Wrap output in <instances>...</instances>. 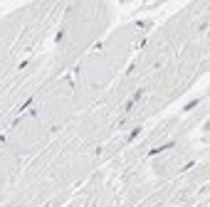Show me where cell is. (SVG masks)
<instances>
[{
    "label": "cell",
    "instance_id": "1",
    "mask_svg": "<svg viewBox=\"0 0 210 207\" xmlns=\"http://www.w3.org/2000/svg\"><path fill=\"white\" fill-rule=\"evenodd\" d=\"M173 145H176V143L170 141V143H166V145H161V148H151V150H148V155H158V153H163V150H168V148H173Z\"/></svg>",
    "mask_w": 210,
    "mask_h": 207
},
{
    "label": "cell",
    "instance_id": "4",
    "mask_svg": "<svg viewBox=\"0 0 210 207\" xmlns=\"http://www.w3.org/2000/svg\"><path fill=\"white\" fill-rule=\"evenodd\" d=\"M139 133H141V128H133V131H131V133H129V141H133V138H136Z\"/></svg>",
    "mask_w": 210,
    "mask_h": 207
},
{
    "label": "cell",
    "instance_id": "3",
    "mask_svg": "<svg viewBox=\"0 0 210 207\" xmlns=\"http://www.w3.org/2000/svg\"><path fill=\"white\" fill-rule=\"evenodd\" d=\"M198 104H200V99H193V101H190V104H185V106H183V111H190V109H195Z\"/></svg>",
    "mask_w": 210,
    "mask_h": 207
},
{
    "label": "cell",
    "instance_id": "2",
    "mask_svg": "<svg viewBox=\"0 0 210 207\" xmlns=\"http://www.w3.org/2000/svg\"><path fill=\"white\" fill-rule=\"evenodd\" d=\"M141 96H143V91H141V89H139V91H136V94H133V96H131V101H129V104H126V111H129V109H131V106H133V104H136V101H139V99H141Z\"/></svg>",
    "mask_w": 210,
    "mask_h": 207
}]
</instances>
